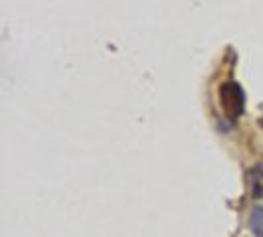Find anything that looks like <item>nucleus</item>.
<instances>
[{"instance_id": "obj_1", "label": "nucleus", "mask_w": 263, "mask_h": 237, "mask_svg": "<svg viewBox=\"0 0 263 237\" xmlns=\"http://www.w3.org/2000/svg\"><path fill=\"white\" fill-rule=\"evenodd\" d=\"M220 105L228 113V118L234 121L243 113L246 107V95L241 91L239 83L236 81H228L220 85Z\"/></svg>"}, {"instance_id": "obj_2", "label": "nucleus", "mask_w": 263, "mask_h": 237, "mask_svg": "<svg viewBox=\"0 0 263 237\" xmlns=\"http://www.w3.org/2000/svg\"><path fill=\"white\" fill-rule=\"evenodd\" d=\"M248 225L253 237H263V206L257 204L250 210V218H248Z\"/></svg>"}, {"instance_id": "obj_3", "label": "nucleus", "mask_w": 263, "mask_h": 237, "mask_svg": "<svg viewBox=\"0 0 263 237\" xmlns=\"http://www.w3.org/2000/svg\"><path fill=\"white\" fill-rule=\"evenodd\" d=\"M251 176V190H253V196L261 198L263 196V164L253 166V170L250 172Z\"/></svg>"}]
</instances>
